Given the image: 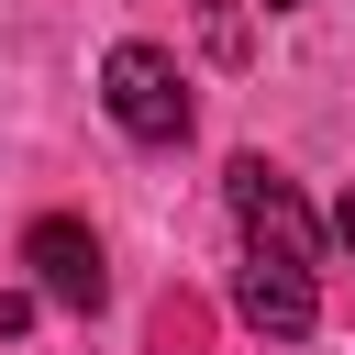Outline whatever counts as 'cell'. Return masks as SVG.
I'll return each mask as SVG.
<instances>
[{"label":"cell","instance_id":"obj_1","mask_svg":"<svg viewBox=\"0 0 355 355\" xmlns=\"http://www.w3.org/2000/svg\"><path fill=\"white\" fill-rule=\"evenodd\" d=\"M100 111H111L133 144H189V67L133 33V44L100 55Z\"/></svg>","mask_w":355,"mask_h":355},{"label":"cell","instance_id":"obj_2","mask_svg":"<svg viewBox=\"0 0 355 355\" xmlns=\"http://www.w3.org/2000/svg\"><path fill=\"white\" fill-rule=\"evenodd\" d=\"M222 200H233V222H244V255L322 266V222H311V200H300L266 155H233V166H222Z\"/></svg>","mask_w":355,"mask_h":355},{"label":"cell","instance_id":"obj_3","mask_svg":"<svg viewBox=\"0 0 355 355\" xmlns=\"http://www.w3.org/2000/svg\"><path fill=\"white\" fill-rule=\"evenodd\" d=\"M22 266H33V300H55V311H100V300H111L100 233H89V222H67V211H44V222L22 233Z\"/></svg>","mask_w":355,"mask_h":355},{"label":"cell","instance_id":"obj_4","mask_svg":"<svg viewBox=\"0 0 355 355\" xmlns=\"http://www.w3.org/2000/svg\"><path fill=\"white\" fill-rule=\"evenodd\" d=\"M233 311H244L255 333L300 344V333L322 322V288H311V266H288V255H244V277H233Z\"/></svg>","mask_w":355,"mask_h":355},{"label":"cell","instance_id":"obj_5","mask_svg":"<svg viewBox=\"0 0 355 355\" xmlns=\"http://www.w3.org/2000/svg\"><path fill=\"white\" fill-rule=\"evenodd\" d=\"M200 22H211V55L244 67V0H200Z\"/></svg>","mask_w":355,"mask_h":355},{"label":"cell","instance_id":"obj_6","mask_svg":"<svg viewBox=\"0 0 355 355\" xmlns=\"http://www.w3.org/2000/svg\"><path fill=\"white\" fill-rule=\"evenodd\" d=\"M0 333H33V288H0Z\"/></svg>","mask_w":355,"mask_h":355},{"label":"cell","instance_id":"obj_7","mask_svg":"<svg viewBox=\"0 0 355 355\" xmlns=\"http://www.w3.org/2000/svg\"><path fill=\"white\" fill-rule=\"evenodd\" d=\"M333 244H344V255H355V189H344V200H333Z\"/></svg>","mask_w":355,"mask_h":355},{"label":"cell","instance_id":"obj_8","mask_svg":"<svg viewBox=\"0 0 355 355\" xmlns=\"http://www.w3.org/2000/svg\"><path fill=\"white\" fill-rule=\"evenodd\" d=\"M266 11H300V0H266Z\"/></svg>","mask_w":355,"mask_h":355}]
</instances>
